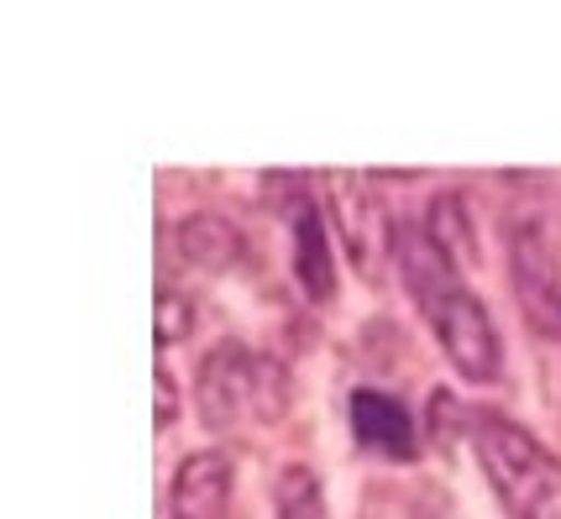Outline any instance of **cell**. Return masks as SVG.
Here are the masks:
<instances>
[{"label":"cell","mask_w":561,"mask_h":519,"mask_svg":"<svg viewBox=\"0 0 561 519\" xmlns=\"http://www.w3.org/2000/svg\"><path fill=\"white\" fill-rule=\"evenodd\" d=\"M393 257L404 273V289L415 295L420 315L431 325V336L440 342L446 362L472 378V383H493L504 368L499 351V331H493L483 299L462 284L457 263H446V252L425 237V226H399L393 231Z\"/></svg>","instance_id":"1"},{"label":"cell","mask_w":561,"mask_h":519,"mask_svg":"<svg viewBox=\"0 0 561 519\" xmlns=\"http://www.w3.org/2000/svg\"><path fill=\"white\" fill-rule=\"evenodd\" d=\"M472 451L483 462V477L504 504L510 519H561V462L499 410H472L467 420Z\"/></svg>","instance_id":"2"},{"label":"cell","mask_w":561,"mask_h":519,"mask_svg":"<svg viewBox=\"0 0 561 519\" xmlns=\"http://www.w3.org/2000/svg\"><path fill=\"white\" fill-rule=\"evenodd\" d=\"M195 404L210 430H237V425H278L289 410V378L284 368L247 351V346L226 342L216 346L195 378Z\"/></svg>","instance_id":"3"},{"label":"cell","mask_w":561,"mask_h":519,"mask_svg":"<svg viewBox=\"0 0 561 519\" xmlns=\"http://www.w3.org/2000/svg\"><path fill=\"white\" fill-rule=\"evenodd\" d=\"M510 289L540 342H561V257L536 221H514L510 231Z\"/></svg>","instance_id":"4"},{"label":"cell","mask_w":561,"mask_h":519,"mask_svg":"<svg viewBox=\"0 0 561 519\" xmlns=\"http://www.w3.org/2000/svg\"><path fill=\"white\" fill-rule=\"evenodd\" d=\"M331 210H336V231H342V247L352 252V263H357L363 273H373L378 268V257L393 247L383 199L373 195L367 178H357V173H336V178H331Z\"/></svg>","instance_id":"5"},{"label":"cell","mask_w":561,"mask_h":519,"mask_svg":"<svg viewBox=\"0 0 561 519\" xmlns=\"http://www.w3.org/2000/svg\"><path fill=\"white\" fill-rule=\"evenodd\" d=\"M346 415H352V436H357L367 451H378L383 462H410V457H415V446H420L415 415L393 394H383V389H357L352 404H346Z\"/></svg>","instance_id":"6"},{"label":"cell","mask_w":561,"mask_h":519,"mask_svg":"<svg viewBox=\"0 0 561 519\" xmlns=\"http://www.w3.org/2000/svg\"><path fill=\"white\" fill-rule=\"evenodd\" d=\"M289 221H294V278H299V289L316 299V304H325V299L336 295V252H331L325 216H320L316 199L294 195Z\"/></svg>","instance_id":"7"},{"label":"cell","mask_w":561,"mask_h":519,"mask_svg":"<svg viewBox=\"0 0 561 519\" xmlns=\"http://www.w3.org/2000/svg\"><path fill=\"white\" fill-rule=\"evenodd\" d=\"M231 504V457L190 451L173 472V519H220Z\"/></svg>","instance_id":"8"},{"label":"cell","mask_w":561,"mask_h":519,"mask_svg":"<svg viewBox=\"0 0 561 519\" xmlns=\"http://www.w3.org/2000/svg\"><path fill=\"white\" fill-rule=\"evenodd\" d=\"M179 252H184V263L199 273H231L242 263V231L231 216H220V210H195V216H184L179 226Z\"/></svg>","instance_id":"9"},{"label":"cell","mask_w":561,"mask_h":519,"mask_svg":"<svg viewBox=\"0 0 561 519\" xmlns=\"http://www.w3.org/2000/svg\"><path fill=\"white\" fill-rule=\"evenodd\" d=\"M425 237L436 242L440 252H446V263H472L478 257V237H472V216H467V199L457 195V189H440V195H431V205H425Z\"/></svg>","instance_id":"10"},{"label":"cell","mask_w":561,"mask_h":519,"mask_svg":"<svg viewBox=\"0 0 561 519\" xmlns=\"http://www.w3.org/2000/svg\"><path fill=\"white\" fill-rule=\"evenodd\" d=\"M278 519H331V515H325V494H320V483H316V472H310V468L284 472Z\"/></svg>","instance_id":"11"},{"label":"cell","mask_w":561,"mask_h":519,"mask_svg":"<svg viewBox=\"0 0 561 519\" xmlns=\"http://www.w3.org/2000/svg\"><path fill=\"white\" fill-rule=\"evenodd\" d=\"M195 331V299L173 284H158V346H179Z\"/></svg>","instance_id":"12"},{"label":"cell","mask_w":561,"mask_h":519,"mask_svg":"<svg viewBox=\"0 0 561 519\" xmlns=\"http://www.w3.org/2000/svg\"><path fill=\"white\" fill-rule=\"evenodd\" d=\"M152 378H158V410H152V415H158V430H169V425L179 420V389H173L169 368H158Z\"/></svg>","instance_id":"13"},{"label":"cell","mask_w":561,"mask_h":519,"mask_svg":"<svg viewBox=\"0 0 561 519\" xmlns=\"http://www.w3.org/2000/svg\"><path fill=\"white\" fill-rule=\"evenodd\" d=\"M410 519H446V515H440L436 504H415V515H410Z\"/></svg>","instance_id":"14"}]
</instances>
